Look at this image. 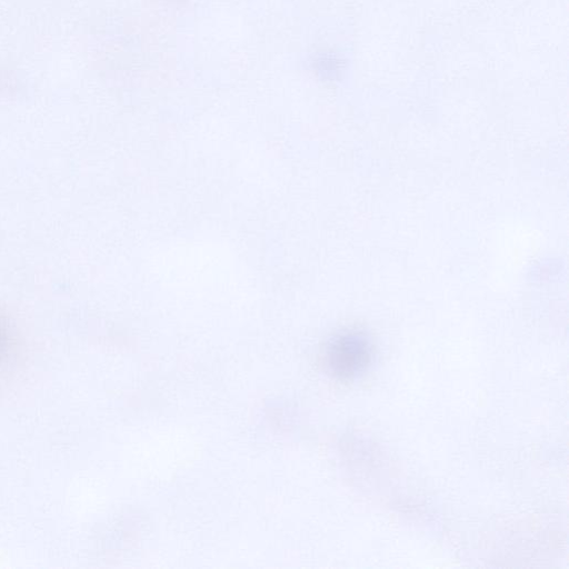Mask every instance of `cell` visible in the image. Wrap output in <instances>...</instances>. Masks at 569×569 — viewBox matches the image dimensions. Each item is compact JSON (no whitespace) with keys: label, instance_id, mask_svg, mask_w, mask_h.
I'll return each instance as SVG.
<instances>
[{"label":"cell","instance_id":"cell-2","mask_svg":"<svg viewBox=\"0 0 569 569\" xmlns=\"http://www.w3.org/2000/svg\"><path fill=\"white\" fill-rule=\"evenodd\" d=\"M16 350V339L8 322L0 318V368L4 366L13 356Z\"/></svg>","mask_w":569,"mask_h":569},{"label":"cell","instance_id":"cell-1","mask_svg":"<svg viewBox=\"0 0 569 569\" xmlns=\"http://www.w3.org/2000/svg\"><path fill=\"white\" fill-rule=\"evenodd\" d=\"M325 359L333 376L343 380L355 379L371 366L373 345L363 331L347 329L329 340Z\"/></svg>","mask_w":569,"mask_h":569}]
</instances>
